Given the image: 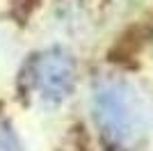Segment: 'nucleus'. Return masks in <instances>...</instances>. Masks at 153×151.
<instances>
[{
    "label": "nucleus",
    "instance_id": "nucleus-1",
    "mask_svg": "<svg viewBox=\"0 0 153 151\" xmlns=\"http://www.w3.org/2000/svg\"><path fill=\"white\" fill-rule=\"evenodd\" d=\"M96 121L103 135L119 147H128L142 133V110L133 89L123 82H105L94 96Z\"/></svg>",
    "mask_w": 153,
    "mask_h": 151
},
{
    "label": "nucleus",
    "instance_id": "nucleus-2",
    "mask_svg": "<svg viewBox=\"0 0 153 151\" xmlns=\"http://www.w3.org/2000/svg\"><path fill=\"white\" fill-rule=\"evenodd\" d=\"M30 89L37 94L39 101L46 103H59L71 94L76 82V67L66 53L53 48L46 53L34 55L27 71Z\"/></svg>",
    "mask_w": 153,
    "mask_h": 151
},
{
    "label": "nucleus",
    "instance_id": "nucleus-3",
    "mask_svg": "<svg viewBox=\"0 0 153 151\" xmlns=\"http://www.w3.org/2000/svg\"><path fill=\"white\" fill-rule=\"evenodd\" d=\"M12 133H9V131H7V128H0V151H9V149H5V142H12Z\"/></svg>",
    "mask_w": 153,
    "mask_h": 151
}]
</instances>
